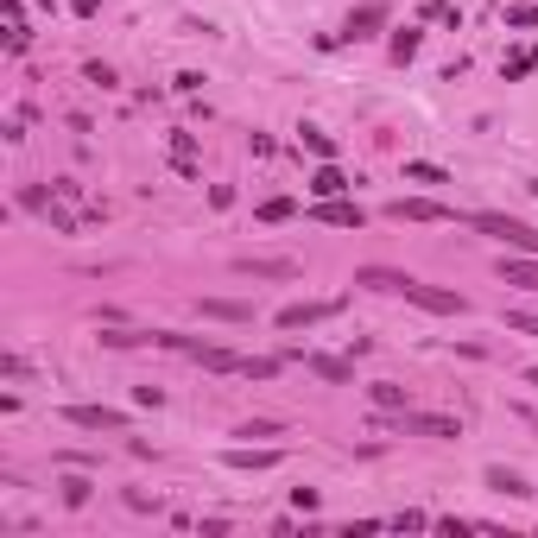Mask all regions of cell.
<instances>
[{"mask_svg": "<svg viewBox=\"0 0 538 538\" xmlns=\"http://www.w3.org/2000/svg\"><path fill=\"white\" fill-rule=\"evenodd\" d=\"M469 228H482L488 241H501V248H513V254H538V228H526V222H513V216L475 209V216H469Z\"/></svg>", "mask_w": 538, "mask_h": 538, "instance_id": "1", "label": "cell"}, {"mask_svg": "<svg viewBox=\"0 0 538 538\" xmlns=\"http://www.w3.org/2000/svg\"><path fill=\"white\" fill-rule=\"evenodd\" d=\"M400 298L405 304H418V310H431V317H462V310H469L462 291H437V285H424V279H411V272H405Z\"/></svg>", "mask_w": 538, "mask_h": 538, "instance_id": "2", "label": "cell"}, {"mask_svg": "<svg viewBox=\"0 0 538 538\" xmlns=\"http://www.w3.org/2000/svg\"><path fill=\"white\" fill-rule=\"evenodd\" d=\"M19 203H25V209H32V216H45V222H51V228H57V235H76V216H70V209H64V203H57V190H51V197H45V190H38V184H32V190H19Z\"/></svg>", "mask_w": 538, "mask_h": 538, "instance_id": "3", "label": "cell"}, {"mask_svg": "<svg viewBox=\"0 0 538 538\" xmlns=\"http://www.w3.org/2000/svg\"><path fill=\"white\" fill-rule=\"evenodd\" d=\"M393 424L411 431V437H462V431H456V418H443V411H411V405L393 411Z\"/></svg>", "mask_w": 538, "mask_h": 538, "instance_id": "4", "label": "cell"}, {"mask_svg": "<svg viewBox=\"0 0 538 538\" xmlns=\"http://www.w3.org/2000/svg\"><path fill=\"white\" fill-rule=\"evenodd\" d=\"M387 216L393 222H456V209L450 203H431V197H400V203H387Z\"/></svg>", "mask_w": 538, "mask_h": 538, "instance_id": "5", "label": "cell"}, {"mask_svg": "<svg viewBox=\"0 0 538 538\" xmlns=\"http://www.w3.org/2000/svg\"><path fill=\"white\" fill-rule=\"evenodd\" d=\"M64 418L76 431H127V411H115V405H70Z\"/></svg>", "mask_w": 538, "mask_h": 538, "instance_id": "6", "label": "cell"}, {"mask_svg": "<svg viewBox=\"0 0 538 538\" xmlns=\"http://www.w3.org/2000/svg\"><path fill=\"white\" fill-rule=\"evenodd\" d=\"M323 228H361L368 216H361V203H342V197H317V209H310Z\"/></svg>", "mask_w": 538, "mask_h": 538, "instance_id": "7", "label": "cell"}, {"mask_svg": "<svg viewBox=\"0 0 538 538\" xmlns=\"http://www.w3.org/2000/svg\"><path fill=\"white\" fill-rule=\"evenodd\" d=\"M381 25H387V0H361V6L349 13V32H342V38H374Z\"/></svg>", "mask_w": 538, "mask_h": 538, "instance_id": "8", "label": "cell"}, {"mask_svg": "<svg viewBox=\"0 0 538 538\" xmlns=\"http://www.w3.org/2000/svg\"><path fill=\"white\" fill-rule=\"evenodd\" d=\"M323 317H336V304H285L272 323H279V330H310V323H323Z\"/></svg>", "mask_w": 538, "mask_h": 538, "instance_id": "9", "label": "cell"}, {"mask_svg": "<svg viewBox=\"0 0 538 538\" xmlns=\"http://www.w3.org/2000/svg\"><path fill=\"white\" fill-rule=\"evenodd\" d=\"M501 279L520 285V291H538V254H507V260H501Z\"/></svg>", "mask_w": 538, "mask_h": 538, "instance_id": "10", "label": "cell"}, {"mask_svg": "<svg viewBox=\"0 0 538 538\" xmlns=\"http://www.w3.org/2000/svg\"><path fill=\"white\" fill-rule=\"evenodd\" d=\"M304 368H310V374H323L330 387H349V381H355V374H349V361H336V355H304Z\"/></svg>", "mask_w": 538, "mask_h": 538, "instance_id": "11", "label": "cell"}, {"mask_svg": "<svg viewBox=\"0 0 538 538\" xmlns=\"http://www.w3.org/2000/svg\"><path fill=\"white\" fill-rule=\"evenodd\" d=\"M488 488H501V494H513V501H533L538 488L526 475H513V469H488Z\"/></svg>", "mask_w": 538, "mask_h": 538, "instance_id": "12", "label": "cell"}, {"mask_svg": "<svg viewBox=\"0 0 538 538\" xmlns=\"http://www.w3.org/2000/svg\"><path fill=\"white\" fill-rule=\"evenodd\" d=\"M171 165L184 178H197V134H171Z\"/></svg>", "mask_w": 538, "mask_h": 538, "instance_id": "13", "label": "cell"}, {"mask_svg": "<svg viewBox=\"0 0 538 538\" xmlns=\"http://www.w3.org/2000/svg\"><path fill=\"white\" fill-rule=\"evenodd\" d=\"M235 272H248V279H291V260H235Z\"/></svg>", "mask_w": 538, "mask_h": 538, "instance_id": "14", "label": "cell"}, {"mask_svg": "<svg viewBox=\"0 0 538 538\" xmlns=\"http://www.w3.org/2000/svg\"><path fill=\"white\" fill-rule=\"evenodd\" d=\"M203 317H216V323H248V304H235V298H203Z\"/></svg>", "mask_w": 538, "mask_h": 538, "instance_id": "15", "label": "cell"}, {"mask_svg": "<svg viewBox=\"0 0 538 538\" xmlns=\"http://www.w3.org/2000/svg\"><path fill=\"white\" fill-rule=\"evenodd\" d=\"M355 285H374V291H400L405 272H387V267H361L355 272Z\"/></svg>", "mask_w": 538, "mask_h": 538, "instance_id": "16", "label": "cell"}, {"mask_svg": "<svg viewBox=\"0 0 538 538\" xmlns=\"http://www.w3.org/2000/svg\"><path fill=\"white\" fill-rule=\"evenodd\" d=\"M342 190H349V178H342L336 165H323V171L310 178V197H342Z\"/></svg>", "mask_w": 538, "mask_h": 538, "instance_id": "17", "label": "cell"}, {"mask_svg": "<svg viewBox=\"0 0 538 538\" xmlns=\"http://www.w3.org/2000/svg\"><path fill=\"white\" fill-rule=\"evenodd\" d=\"M368 393H374V405H381V411H405V387H393V381H374V387H368Z\"/></svg>", "mask_w": 538, "mask_h": 538, "instance_id": "18", "label": "cell"}, {"mask_svg": "<svg viewBox=\"0 0 538 538\" xmlns=\"http://www.w3.org/2000/svg\"><path fill=\"white\" fill-rule=\"evenodd\" d=\"M279 450H228V469H272Z\"/></svg>", "mask_w": 538, "mask_h": 538, "instance_id": "19", "label": "cell"}, {"mask_svg": "<svg viewBox=\"0 0 538 538\" xmlns=\"http://www.w3.org/2000/svg\"><path fill=\"white\" fill-rule=\"evenodd\" d=\"M235 374H248V381H272V374H279V361H272V355H248Z\"/></svg>", "mask_w": 538, "mask_h": 538, "instance_id": "20", "label": "cell"}, {"mask_svg": "<svg viewBox=\"0 0 538 538\" xmlns=\"http://www.w3.org/2000/svg\"><path fill=\"white\" fill-rule=\"evenodd\" d=\"M405 178H418V184H450V171H443V165H424V158H411Z\"/></svg>", "mask_w": 538, "mask_h": 538, "instance_id": "21", "label": "cell"}, {"mask_svg": "<svg viewBox=\"0 0 538 538\" xmlns=\"http://www.w3.org/2000/svg\"><path fill=\"white\" fill-rule=\"evenodd\" d=\"M298 216V203L291 197H272V203H260V222H291Z\"/></svg>", "mask_w": 538, "mask_h": 538, "instance_id": "22", "label": "cell"}, {"mask_svg": "<svg viewBox=\"0 0 538 538\" xmlns=\"http://www.w3.org/2000/svg\"><path fill=\"white\" fill-rule=\"evenodd\" d=\"M418 38H424V32H411V25H405V32H393V64L418 57Z\"/></svg>", "mask_w": 538, "mask_h": 538, "instance_id": "23", "label": "cell"}, {"mask_svg": "<svg viewBox=\"0 0 538 538\" xmlns=\"http://www.w3.org/2000/svg\"><path fill=\"white\" fill-rule=\"evenodd\" d=\"M533 70H538V51H520V57L507 64V83H520V76H533Z\"/></svg>", "mask_w": 538, "mask_h": 538, "instance_id": "24", "label": "cell"}, {"mask_svg": "<svg viewBox=\"0 0 538 538\" xmlns=\"http://www.w3.org/2000/svg\"><path fill=\"white\" fill-rule=\"evenodd\" d=\"M304 146H310L317 158H336V139H330V134H317V127H304Z\"/></svg>", "mask_w": 538, "mask_h": 538, "instance_id": "25", "label": "cell"}, {"mask_svg": "<svg viewBox=\"0 0 538 538\" xmlns=\"http://www.w3.org/2000/svg\"><path fill=\"white\" fill-rule=\"evenodd\" d=\"M64 501H70V507H83V501H89V482H83V475H70V482H64Z\"/></svg>", "mask_w": 538, "mask_h": 538, "instance_id": "26", "label": "cell"}, {"mask_svg": "<svg viewBox=\"0 0 538 538\" xmlns=\"http://www.w3.org/2000/svg\"><path fill=\"white\" fill-rule=\"evenodd\" d=\"M507 330H520V336H538V317H533V310H513V317H507Z\"/></svg>", "mask_w": 538, "mask_h": 538, "instance_id": "27", "label": "cell"}, {"mask_svg": "<svg viewBox=\"0 0 538 538\" xmlns=\"http://www.w3.org/2000/svg\"><path fill=\"white\" fill-rule=\"evenodd\" d=\"M526 381H533V387H538V368H533V374H526Z\"/></svg>", "mask_w": 538, "mask_h": 538, "instance_id": "28", "label": "cell"}]
</instances>
